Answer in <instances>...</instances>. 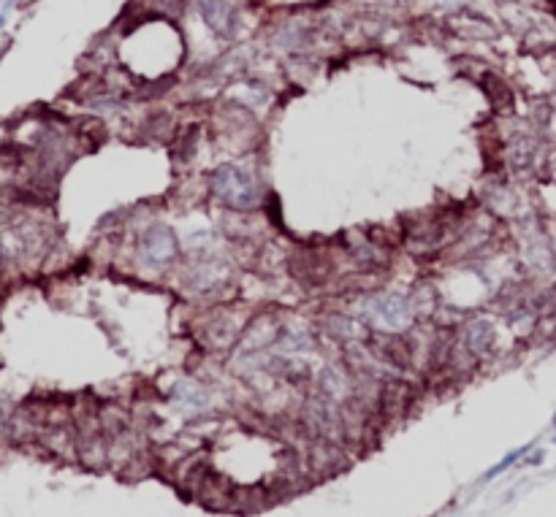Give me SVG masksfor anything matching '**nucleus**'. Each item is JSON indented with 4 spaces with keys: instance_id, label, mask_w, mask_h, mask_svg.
I'll list each match as a JSON object with an SVG mask.
<instances>
[{
    "instance_id": "nucleus-3",
    "label": "nucleus",
    "mask_w": 556,
    "mask_h": 517,
    "mask_svg": "<svg viewBox=\"0 0 556 517\" xmlns=\"http://www.w3.org/2000/svg\"><path fill=\"white\" fill-rule=\"evenodd\" d=\"M523 453H529V444H526V447H521V450H513L510 455H505V458H502V460H499L494 469H489V471H486V477H483V480H494L496 474H502L505 469H510V466H513V463H516V460H519Z\"/></svg>"
},
{
    "instance_id": "nucleus-2",
    "label": "nucleus",
    "mask_w": 556,
    "mask_h": 517,
    "mask_svg": "<svg viewBox=\"0 0 556 517\" xmlns=\"http://www.w3.org/2000/svg\"><path fill=\"white\" fill-rule=\"evenodd\" d=\"M174 252V236L165 227H152L144 238V255L152 258V263H163Z\"/></svg>"
},
{
    "instance_id": "nucleus-1",
    "label": "nucleus",
    "mask_w": 556,
    "mask_h": 517,
    "mask_svg": "<svg viewBox=\"0 0 556 517\" xmlns=\"http://www.w3.org/2000/svg\"><path fill=\"white\" fill-rule=\"evenodd\" d=\"M215 190L223 200H228L231 206H239V209H247L255 203L253 179L239 168H220L215 176Z\"/></svg>"
}]
</instances>
